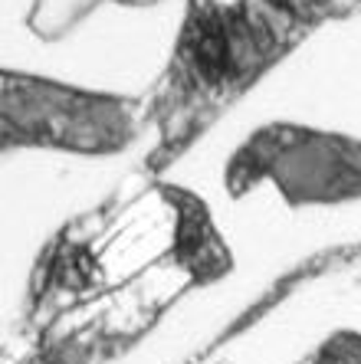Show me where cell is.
I'll use <instances>...</instances> for the list:
<instances>
[]
</instances>
